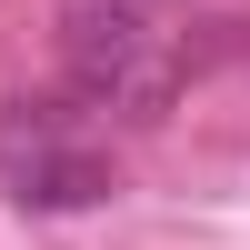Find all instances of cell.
Returning <instances> with one entry per match:
<instances>
[{"label": "cell", "instance_id": "3957f363", "mask_svg": "<svg viewBox=\"0 0 250 250\" xmlns=\"http://www.w3.org/2000/svg\"><path fill=\"white\" fill-rule=\"evenodd\" d=\"M130 10H180V0H130Z\"/></svg>", "mask_w": 250, "mask_h": 250}, {"label": "cell", "instance_id": "7a4b0ae2", "mask_svg": "<svg viewBox=\"0 0 250 250\" xmlns=\"http://www.w3.org/2000/svg\"><path fill=\"white\" fill-rule=\"evenodd\" d=\"M0 180L30 210H90V200H110V160L70 130L60 100H10L0 110Z\"/></svg>", "mask_w": 250, "mask_h": 250}, {"label": "cell", "instance_id": "6da1fadb", "mask_svg": "<svg viewBox=\"0 0 250 250\" xmlns=\"http://www.w3.org/2000/svg\"><path fill=\"white\" fill-rule=\"evenodd\" d=\"M150 20H160V10H130V0H70V20H60L70 90L100 100V110H160V90H170V50H160Z\"/></svg>", "mask_w": 250, "mask_h": 250}]
</instances>
